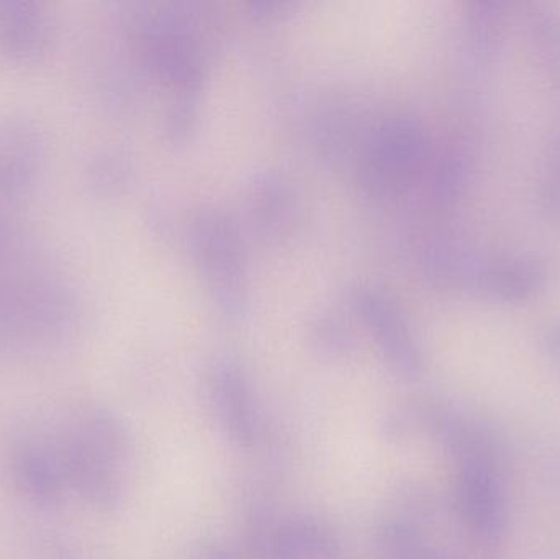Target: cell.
Masks as SVG:
<instances>
[{
  "label": "cell",
  "mask_w": 560,
  "mask_h": 559,
  "mask_svg": "<svg viewBox=\"0 0 560 559\" xmlns=\"http://www.w3.org/2000/svg\"><path fill=\"white\" fill-rule=\"evenodd\" d=\"M430 423L456 465L454 496L460 521L477 547L495 557L509 532V504L495 446L480 427L447 410H433Z\"/></svg>",
  "instance_id": "cell-1"
},
{
  "label": "cell",
  "mask_w": 560,
  "mask_h": 559,
  "mask_svg": "<svg viewBox=\"0 0 560 559\" xmlns=\"http://www.w3.org/2000/svg\"><path fill=\"white\" fill-rule=\"evenodd\" d=\"M59 456L68 488L101 512L124 504L131 439L124 420L105 407L72 414L59 439Z\"/></svg>",
  "instance_id": "cell-2"
},
{
  "label": "cell",
  "mask_w": 560,
  "mask_h": 559,
  "mask_svg": "<svg viewBox=\"0 0 560 559\" xmlns=\"http://www.w3.org/2000/svg\"><path fill=\"white\" fill-rule=\"evenodd\" d=\"M248 545L255 559H345L335 531L310 515L258 512L248 528Z\"/></svg>",
  "instance_id": "cell-3"
},
{
  "label": "cell",
  "mask_w": 560,
  "mask_h": 559,
  "mask_svg": "<svg viewBox=\"0 0 560 559\" xmlns=\"http://www.w3.org/2000/svg\"><path fill=\"white\" fill-rule=\"evenodd\" d=\"M48 158L46 128L25 110L0 112V197L16 199L38 183Z\"/></svg>",
  "instance_id": "cell-4"
},
{
  "label": "cell",
  "mask_w": 560,
  "mask_h": 559,
  "mask_svg": "<svg viewBox=\"0 0 560 559\" xmlns=\"http://www.w3.org/2000/svg\"><path fill=\"white\" fill-rule=\"evenodd\" d=\"M55 42V20L35 0H0V61L32 66L42 61Z\"/></svg>",
  "instance_id": "cell-5"
},
{
  "label": "cell",
  "mask_w": 560,
  "mask_h": 559,
  "mask_svg": "<svg viewBox=\"0 0 560 559\" xmlns=\"http://www.w3.org/2000/svg\"><path fill=\"white\" fill-rule=\"evenodd\" d=\"M9 469L16 491L33 504H56L68 488L58 446L39 440H19L10 450Z\"/></svg>",
  "instance_id": "cell-6"
},
{
  "label": "cell",
  "mask_w": 560,
  "mask_h": 559,
  "mask_svg": "<svg viewBox=\"0 0 560 559\" xmlns=\"http://www.w3.org/2000/svg\"><path fill=\"white\" fill-rule=\"evenodd\" d=\"M548 281V265L539 256H505L483 261L476 289L493 301L516 304L545 291Z\"/></svg>",
  "instance_id": "cell-7"
},
{
  "label": "cell",
  "mask_w": 560,
  "mask_h": 559,
  "mask_svg": "<svg viewBox=\"0 0 560 559\" xmlns=\"http://www.w3.org/2000/svg\"><path fill=\"white\" fill-rule=\"evenodd\" d=\"M213 414L226 435L243 449H252L261 435V416L245 381L223 373L212 387Z\"/></svg>",
  "instance_id": "cell-8"
},
{
  "label": "cell",
  "mask_w": 560,
  "mask_h": 559,
  "mask_svg": "<svg viewBox=\"0 0 560 559\" xmlns=\"http://www.w3.org/2000/svg\"><path fill=\"white\" fill-rule=\"evenodd\" d=\"M505 33V5L497 0H480L466 16V51L476 72L492 69Z\"/></svg>",
  "instance_id": "cell-9"
},
{
  "label": "cell",
  "mask_w": 560,
  "mask_h": 559,
  "mask_svg": "<svg viewBox=\"0 0 560 559\" xmlns=\"http://www.w3.org/2000/svg\"><path fill=\"white\" fill-rule=\"evenodd\" d=\"M529 38L560 95V13L552 9L538 10L529 20Z\"/></svg>",
  "instance_id": "cell-10"
},
{
  "label": "cell",
  "mask_w": 560,
  "mask_h": 559,
  "mask_svg": "<svg viewBox=\"0 0 560 559\" xmlns=\"http://www.w3.org/2000/svg\"><path fill=\"white\" fill-rule=\"evenodd\" d=\"M382 559H444L413 524L388 522L378 538Z\"/></svg>",
  "instance_id": "cell-11"
},
{
  "label": "cell",
  "mask_w": 560,
  "mask_h": 559,
  "mask_svg": "<svg viewBox=\"0 0 560 559\" xmlns=\"http://www.w3.org/2000/svg\"><path fill=\"white\" fill-rule=\"evenodd\" d=\"M474 173V158L469 151H454L441 173V196L444 200H454L466 190Z\"/></svg>",
  "instance_id": "cell-12"
},
{
  "label": "cell",
  "mask_w": 560,
  "mask_h": 559,
  "mask_svg": "<svg viewBox=\"0 0 560 559\" xmlns=\"http://www.w3.org/2000/svg\"><path fill=\"white\" fill-rule=\"evenodd\" d=\"M545 202L549 212L560 220V124L552 143L551 161L546 176Z\"/></svg>",
  "instance_id": "cell-13"
},
{
  "label": "cell",
  "mask_w": 560,
  "mask_h": 559,
  "mask_svg": "<svg viewBox=\"0 0 560 559\" xmlns=\"http://www.w3.org/2000/svg\"><path fill=\"white\" fill-rule=\"evenodd\" d=\"M542 350L560 373V317L548 322L541 334Z\"/></svg>",
  "instance_id": "cell-14"
},
{
  "label": "cell",
  "mask_w": 560,
  "mask_h": 559,
  "mask_svg": "<svg viewBox=\"0 0 560 559\" xmlns=\"http://www.w3.org/2000/svg\"><path fill=\"white\" fill-rule=\"evenodd\" d=\"M199 559H240L235 551L225 545L209 544L200 548Z\"/></svg>",
  "instance_id": "cell-15"
},
{
  "label": "cell",
  "mask_w": 560,
  "mask_h": 559,
  "mask_svg": "<svg viewBox=\"0 0 560 559\" xmlns=\"http://www.w3.org/2000/svg\"><path fill=\"white\" fill-rule=\"evenodd\" d=\"M10 245H12V235H10L9 225L0 217V259L5 258L7 253L10 252Z\"/></svg>",
  "instance_id": "cell-16"
},
{
  "label": "cell",
  "mask_w": 560,
  "mask_h": 559,
  "mask_svg": "<svg viewBox=\"0 0 560 559\" xmlns=\"http://www.w3.org/2000/svg\"><path fill=\"white\" fill-rule=\"evenodd\" d=\"M5 317H3L2 302H0V337H2L3 334H5Z\"/></svg>",
  "instance_id": "cell-17"
}]
</instances>
